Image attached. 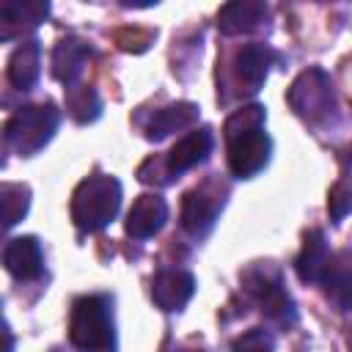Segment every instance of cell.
<instances>
[{
    "label": "cell",
    "mask_w": 352,
    "mask_h": 352,
    "mask_svg": "<svg viewBox=\"0 0 352 352\" xmlns=\"http://www.w3.org/2000/svg\"><path fill=\"white\" fill-rule=\"evenodd\" d=\"M228 168L234 176L248 179L267 165L270 138L264 135V107H242L226 121Z\"/></svg>",
    "instance_id": "6da1fadb"
},
{
    "label": "cell",
    "mask_w": 352,
    "mask_h": 352,
    "mask_svg": "<svg viewBox=\"0 0 352 352\" xmlns=\"http://www.w3.org/2000/svg\"><path fill=\"white\" fill-rule=\"evenodd\" d=\"M121 204V184L113 176H88L72 198V217L82 231L104 228Z\"/></svg>",
    "instance_id": "7a4b0ae2"
},
{
    "label": "cell",
    "mask_w": 352,
    "mask_h": 352,
    "mask_svg": "<svg viewBox=\"0 0 352 352\" xmlns=\"http://www.w3.org/2000/svg\"><path fill=\"white\" fill-rule=\"evenodd\" d=\"M72 344L80 349H113V314L110 300L102 294H91L74 302L72 324H69Z\"/></svg>",
    "instance_id": "3957f363"
},
{
    "label": "cell",
    "mask_w": 352,
    "mask_h": 352,
    "mask_svg": "<svg viewBox=\"0 0 352 352\" xmlns=\"http://www.w3.org/2000/svg\"><path fill=\"white\" fill-rule=\"evenodd\" d=\"M58 126V110L52 104H41V107H25L16 116L8 118L6 124V143L14 146L19 154H30L36 148H41L50 135Z\"/></svg>",
    "instance_id": "277c9868"
},
{
    "label": "cell",
    "mask_w": 352,
    "mask_h": 352,
    "mask_svg": "<svg viewBox=\"0 0 352 352\" xmlns=\"http://www.w3.org/2000/svg\"><path fill=\"white\" fill-rule=\"evenodd\" d=\"M245 289H248L250 297L258 300L261 311L270 319H275L280 324H289L294 319L292 300H289V294H286V289H283V283L275 272L270 275L267 270H248L245 272Z\"/></svg>",
    "instance_id": "5b68a950"
},
{
    "label": "cell",
    "mask_w": 352,
    "mask_h": 352,
    "mask_svg": "<svg viewBox=\"0 0 352 352\" xmlns=\"http://www.w3.org/2000/svg\"><path fill=\"white\" fill-rule=\"evenodd\" d=\"M289 104L300 113V116H308V118H316V116H324L330 107H333V91H330V80L322 69H308L302 72L292 91H289Z\"/></svg>",
    "instance_id": "8992f818"
},
{
    "label": "cell",
    "mask_w": 352,
    "mask_h": 352,
    "mask_svg": "<svg viewBox=\"0 0 352 352\" xmlns=\"http://www.w3.org/2000/svg\"><path fill=\"white\" fill-rule=\"evenodd\" d=\"M220 206H223V195L212 184L190 190L182 201V226H184V231H190L192 236H204L212 228Z\"/></svg>",
    "instance_id": "52a82bcc"
},
{
    "label": "cell",
    "mask_w": 352,
    "mask_h": 352,
    "mask_svg": "<svg viewBox=\"0 0 352 352\" xmlns=\"http://www.w3.org/2000/svg\"><path fill=\"white\" fill-rule=\"evenodd\" d=\"M195 292V280L184 270H162L151 283V297L162 311H179Z\"/></svg>",
    "instance_id": "ba28073f"
},
{
    "label": "cell",
    "mask_w": 352,
    "mask_h": 352,
    "mask_svg": "<svg viewBox=\"0 0 352 352\" xmlns=\"http://www.w3.org/2000/svg\"><path fill=\"white\" fill-rule=\"evenodd\" d=\"M3 261H6V270L19 280H33L44 270V256L33 236L11 239L3 250Z\"/></svg>",
    "instance_id": "9c48e42d"
},
{
    "label": "cell",
    "mask_w": 352,
    "mask_h": 352,
    "mask_svg": "<svg viewBox=\"0 0 352 352\" xmlns=\"http://www.w3.org/2000/svg\"><path fill=\"white\" fill-rule=\"evenodd\" d=\"M165 217H168V206L160 195H140L126 214V234L135 239H146L162 228Z\"/></svg>",
    "instance_id": "30bf717a"
},
{
    "label": "cell",
    "mask_w": 352,
    "mask_h": 352,
    "mask_svg": "<svg viewBox=\"0 0 352 352\" xmlns=\"http://www.w3.org/2000/svg\"><path fill=\"white\" fill-rule=\"evenodd\" d=\"M212 151V135L209 129H195L190 135H184L168 154L165 168L170 176H179L184 170H190L192 165H198L201 160H206V154Z\"/></svg>",
    "instance_id": "8fae6325"
},
{
    "label": "cell",
    "mask_w": 352,
    "mask_h": 352,
    "mask_svg": "<svg viewBox=\"0 0 352 352\" xmlns=\"http://www.w3.org/2000/svg\"><path fill=\"white\" fill-rule=\"evenodd\" d=\"M272 50H267L264 44H248L242 47V52L236 55V77L245 85V91H258V85L267 77L270 60H272Z\"/></svg>",
    "instance_id": "7c38bea8"
},
{
    "label": "cell",
    "mask_w": 352,
    "mask_h": 352,
    "mask_svg": "<svg viewBox=\"0 0 352 352\" xmlns=\"http://www.w3.org/2000/svg\"><path fill=\"white\" fill-rule=\"evenodd\" d=\"M327 245H324V236L322 231H308L305 234V245H302V253L297 258V272L305 283H314V280H322L324 270H327Z\"/></svg>",
    "instance_id": "4fadbf2b"
},
{
    "label": "cell",
    "mask_w": 352,
    "mask_h": 352,
    "mask_svg": "<svg viewBox=\"0 0 352 352\" xmlns=\"http://www.w3.org/2000/svg\"><path fill=\"white\" fill-rule=\"evenodd\" d=\"M195 118H198V107L195 104H187V102L184 104H173V107H165V110L154 113L151 124L146 126V135L151 140H160V138H165V135H170L176 129L190 126Z\"/></svg>",
    "instance_id": "5bb4252c"
},
{
    "label": "cell",
    "mask_w": 352,
    "mask_h": 352,
    "mask_svg": "<svg viewBox=\"0 0 352 352\" xmlns=\"http://www.w3.org/2000/svg\"><path fill=\"white\" fill-rule=\"evenodd\" d=\"M88 58V47L82 41H74V38H66L55 47V55H52V66H55V77L66 85H72L77 80V74L82 72V63Z\"/></svg>",
    "instance_id": "9a60e30c"
},
{
    "label": "cell",
    "mask_w": 352,
    "mask_h": 352,
    "mask_svg": "<svg viewBox=\"0 0 352 352\" xmlns=\"http://www.w3.org/2000/svg\"><path fill=\"white\" fill-rule=\"evenodd\" d=\"M38 55H41V50H38L36 41L22 44V47L11 55V60H8V80H11L16 88L28 91V88L36 82V77H38Z\"/></svg>",
    "instance_id": "2e32d148"
},
{
    "label": "cell",
    "mask_w": 352,
    "mask_h": 352,
    "mask_svg": "<svg viewBox=\"0 0 352 352\" xmlns=\"http://www.w3.org/2000/svg\"><path fill=\"white\" fill-rule=\"evenodd\" d=\"M264 6L261 3H231V6H226L223 11H220V30L223 33H242V30H250V28H256L258 22H261V16H264Z\"/></svg>",
    "instance_id": "e0dca14e"
},
{
    "label": "cell",
    "mask_w": 352,
    "mask_h": 352,
    "mask_svg": "<svg viewBox=\"0 0 352 352\" xmlns=\"http://www.w3.org/2000/svg\"><path fill=\"white\" fill-rule=\"evenodd\" d=\"M28 190H22L19 184H6L3 187V209H6V226L11 228L28 209Z\"/></svg>",
    "instance_id": "ac0fdd59"
},
{
    "label": "cell",
    "mask_w": 352,
    "mask_h": 352,
    "mask_svg": "<svg viewBox=\"0 0 352 352\" xmlns=\"http://www.w3.org/2000/svg\"><path fill=\"white\" fill-rule=\"evenodd\" d=\"M69 113L77 118V121H91L96 113H99V99L91 88H82L80 94H72L69 96Z\"/></svg>",
    "instance_id": "d6986e66"
},
{
    "label": "cell",
    "mask_w": 352,
    "mask_h": 352,
    "mask_svg": "<svg viewBox=\"0 0 352 352\" xmlns=\"http://www.w3.org/2000/svg\"><path fill=\"white\" fill-rule=\"evenodd\" d=\"M327 209H330V217H333V220H341L346 212H352V190H349L344 182H338V184L330 190Z\"/></svg>",
    "instance_id": "ffe728a7"
},
{
    "label": "cell",
    "mask_w": 352,
    "mask_h": 352,
    "mask_svg": "<svg viewBox=\"0 0 352 352\" xmlns=\"http://www.w3.org/2000/svg\"><path fill=\"white\" fill-rule=\"evenodd\" d=\"M234 352H272V338L264 330H248L234 344Z\"/></svg>",
    "instance_id": "44dd1931"
},
{
    "label": "cell",
    "mask_w": 352,
    "mask_h": 352,
    "mask_svg": "<svg viewBox=\"0 0 352 352\" xmlns=\"http://www.w3.org/2000/svg\"><path fill=\"white\" fill-rule=\"evenodd\" d=\"M118 44L124 50H143L148 44V33H140V30H121L118 33Z\"/></svg>",
    "instance_id": "7402d4cb"
},
{
    "label": "cell",
    "mask_w": 352,
    "mask_h": 352,
    "mask_svg": "<svg viewBox=\"0 0 352 352\" xmlns=\"http://www.w3.org/2000/svg\"><path fill=\"white\" fill-rule=\"evenodd\" d=\"M182 352H201V349H182Z\"/></svg>",
    "instance_id": "603a6c76"
}]
</instances>
